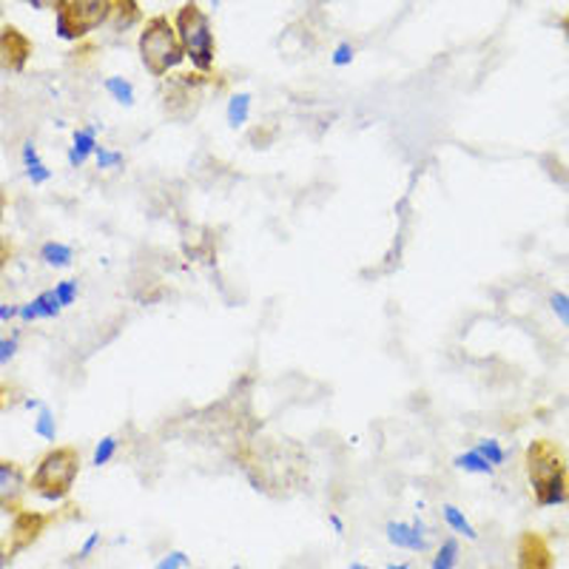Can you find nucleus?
Instances as JSON below:
<instances>
[{
  "mask_svg": "<svg viewBox=\"0 0 569 569\" xmlns=\"http://www.w3.org/2000/svg\"><path fill=\"white\" fill-rule=\"evenodd\" d=\"M385 569H410V561H393V563H388Z\"/></svg>",
  "mask_w": 569,
  "mask_h": 569,
  "instance_id": "obj_34",
  "label": "nucleus"
},
{
  "mask_svg": "<svg viewBox=\"0 0 569 569\" xmlns=\"http://www.w3.org/2000/svg\"><path fill=\"white\" fill-rule=\"evenodd\" d=\"M385 538H388L390 547L405 552H413V556H425L433 547V532L425 525V518L413 516L410 521H399V518H390L385 525Z\"/></svg>",
  "mask_w": 569,
  "mask_h": 569,
  "instance_id": "obj_6",
  "label": "nucleus"
},
{
  "mask_svg": "<svg viewBox=\"0 0 569 569\" xmlns=\"http://www.w3.org/2000/svg\"><path fill=\"white\" fill-rule=\"evenodd\" d=\"M32 430L34 436H38L40 441H46V445H54L58 441V433H60V425H58V413H54L49 405H40L38 410H34V421H32Z\"/></svg>",
  "mask_w": 569,
  "mask_h": 569,
  "instance_id": "obj_18",
  "label": "nucleus"
},
{
  "mask_svg": "<svg viewBox=\"0 0 569 569\" xmlns=\"http://www.w3.org/2000/svg\"><path fill=\"white\" fill-rule=\"evenodd\" d=\"M29 490V476L27 470L14 461L0 459V510H9L27 496Z\"/></svg>",
  "mask_w": 569,
  "mask_h": 569,
  "instance_id": "obj_8",
  "label": "nucleus"
},
{
  "mask_svg": "<svg viewBox=\"0 0 569 569\" xmlns=\"http://www.w3.org/2000/svg\"><path fill=\"white\" fill-rule=\"evenodd\" d=\"M80 476V456L74 447H52L49 453L40 456L29 476V490L43 501L60 505L74 490V481Z\"/></svg>",
  "mask_w": 569,
  "mask_h": 569,
  "instance_id": "obj_4",
  "label": "nucleus"
},
{
  "mask_svg": "<svg viewBox=\"0 0 569 569\" xmlns=\"http://www.w3.org/2000/svg\"><path fill=\"white\" fill-rule=\"evenodd\" d=\"M174 29L180 38L182 54L191 71L208 78L217 69V34H213L211 14L197 3V0H186L174 14Z\"/></svg>",
  "mask_w": 569,
  "mask_h": 569,
  "instance_id": "obj_2",
  "label": "nucleus"
},
{
  "mask_svg": "<svg viewBox=\"0 0 569 569\" xmlns=\"http://www.w3.org/2000/svg\"><path fill=\"white\" fill-rule=\"evenodd\" d=\"M137 58L154 80L171 78L180 66H186L174 20L169 14H151L142 20L137 34Z\"/></svg>",
  "mask_w": 569,
  "mask_h": 569,
  "instance_id": "obj_1",
  "label": "nucleus"
},
{
  "mask_svg": "<svg viewBox=\"0 0 569 569\" xmlns=\"http://www.w3.org/2000/svg\"><path fill=\"white\" fill-rule=\"evenodd\" d=\"M348 569H370V567H368V563H362V561H353Z\"/></svg>",
  "mask_w": 569,
  "mask_h": 569,
  "instance_id": "obj_37",
  "label": "nucleus"
},
{
  "mask_svg": "<svg viewBox=\"0 0 569 569\" xmlns=\"http://www.w3.org/2000/svg\"><path fill=\"white\" fill-rule=\"evenodd\" d=\"M20 319V305L18 302H3L0 299V325H12Z\"/></svg>",
  "mask_w": 569,
  "mask_h": 569,
  "instance_id": "obj_29",
  "label": "nucleus"
},
{
  "mask_svg": "<svg viewBox=\"0 0 569 569\" xmlns=\"http://www.w3.org/2000/svg\"><path fill=\"white\" fill-rule=\"evenodd\" d=\"M100 149V129L98 126H78V129L71 131L69 149H66V162H69V169L80 171L83 166H89L94 160Z\"/></svg>",
  "mask_w": 569,
  "mask_h": 569,
  "instance_id": "obj_7",
  "label": "nucleus"
},
{
  "mask_svg": "<svg viewBox=\"0 0 569 569\" xmlns=\"http://www.w3.org/2000/svg\"><path fill=\"white\" fill-rule=\"evenodd\" d=\"M20 166H23V177L29 180V186L34 188H43L52 182L54 171L49 169V162L43 160V154H40L38 142L29 137V140H23V146H20Z\"/></svg>",
  "mask_w": 569,
  "mask_h": 569,
  "instance_id": "obj_11",
  "label": "nucleus"
},
{
  "mask_svg": "<svg viewBox=\"0 0 569 569\" xmlns=\"http://www.w3.org/2000/svg\"><path fill=\"white\" fill-rule=\"evenodd\" d=\"M60 313H63V305H60L54 288H49V291H40L38 297L27 299V302H20V319H18V322H23V325L52 322V319H58Z\"/></svg>",
  "mask_w": 569,
  "mask_h": 569,
  "instance_id": "obj_10",
  "label": "nucleus"
},
{
  "mask_svg": "<svg viewBox=\"0 0 569 569\" xmlns=\"http://www.w3.org/2000/svg\"><path fill=\"white\" fill-rule=\"evenodd\" d=\"M0 408H3V388H0Z\"/></svg>",
  "mask_w": 569,
  "mask_h": 569,
  "instance_id": "obj_38",
  "label": "nucleus"
},
{
  "mask_svg": "<svg viewBox=\"0 0 569 569\" xmlns=\"http://www.w3.org/2000/svg\"><path fill=\"white\" fill-rule=\"evenodd\" d=\"M441 521H445V527L450 532H453L456 538H467V541H479V530H476V525H472L470 518H467V512L461 510L459 505H445V507H441Z\"/></svg>",
  "mask_w": 569,
  "mask_h": 569,
  "instance_id": "obj_14",
  "label": "nucleus"
},
{
  "mask_svg": "<svg viewBox=\"0 0 569 569\" xmlns=\"http://www.w3.org/2000/svg\"><path fill=\"white\" fill-rule=\"evenodd\" d=\"M27 7L38 9V12H58L63 7V0H23Z\"/></svg>",
  "mask_w": 569,
  "mask_h": 569,
  "instance_id": "obj_30",
  "label": "nucleus"
},
{
  "mask_svg": "<svg viewBox=\"0 0 569 569\" xmlns=\"http://www.w3.org/2000/svg\"><path fill=\"white\" fill-rule=\"evenodd\" d=\"M233 569H242V567H233Z\"/></svg>",
  "mask_w": 569,
  "mask_h": 569,
  "instance_id": "obj_39",
  "label": "nucleus"
},
{
  "mask_svg": "<svg viewBox=\"0 0 569 569\" xmlns=\"http://www.w3.org/2000/svg\"><path fill=\"white\" fill-rule=\"evenodd\" d=\"M29 52H32V43L23 38V32L12 27L0 29V69L20 71L27 66Z\"/></svg>",
  "mask_w": 569,
  "mask_h": 569,
  "instance_id": "obj_9",
  "label": "nucleus"
},
{
  "mask_svg": "<svg viewBox=\"0 0 569 569\" xmlns=\"http://www.w3.org/2000/svg\"><path fill=\"white\" fill-rule=\"evenodd\" d=\"M7 563H9V552L0 547V569H7Z\"/></svg>",
  "mask_w": 569,
  "mask_h": 569,
  "instance_id": "obj_36",
  "label": "nucleus"
},
{
  "mask_svg": "<svg viewBox=\"0 0 569 569\" xmlns=\"http://www.w3.org/2000/svg\"><path fill=\"white\" fill-rule=\"evenodd\" d=\"M120 447H123V439L117 433H109L103 436V439H98V445H94V450H91V467H109L111 461L117 459V453H120Z\"/></svg>",
  "mask_w": 569,
  "mask_h": 569,
  "instance_id": "obj_20",
  "label": "nucleus"
},
{
  "mask_svg": "<svg viewBox=\"0 0 569 569\" xmlns=\"http://www.w3.org/2000/svg\"><path fill=\"white\" fill-rule=\"evenodd\" d=\"M94 166H98V171H120L126 166V154L120 149H111V146H103L100 142L98 154H94Z\"/></svg>",
  "mask_w": 569,
  "mask_h": 569,
  "instance_id": "obj_22",
  "label": "nucleus"
},
{
  "mask_svg": "<svg viewBox=\"0 0 569 569\" xmlns=\"http://www.w3.org/2000/svg\"><path fill=\"white\" fill-rule=\"evenodd\" d=\"M472 447H476V450H479V453L485 456V459L490 461L496 470H498V467H505L507 459H510V450H507L505 441L496 439V436H485V439H479Z\"/></svg>",
  "mask_w": 569,
  "mask_h": 569,
  "instance_id": "obj_21",
  "label": "nucleus"
},
{
  "mask_svg": "<svg viewBox=\"0 0 569 569\" xmlns=\"http://www.w3.org/2000/svg\"><path fill=\"white\" fill-rule=\"evenodd\" d=\"M547 308H550L552 319H556L561 328L569 330V293L567 291H550V297H547Z\"/></svg>",
  "mask_w": 569,
  "mask_h": 569,
  "instance_id": "obj_25",
  "label": "nucleus"
},
{
  "mask_svg": "<svg viewBox=\"0 0 569 569\" xmlns=\"http://www.w3.org/2000/svg\"><path fill=\"white\" fill-rule=\"evenodd\" d=\"M527 479L541 507H561L569 501V467L552 441H532L527 447Z\"/></svg>",
  "mask_w": 569,
  "mask_h": 569,
  "instance_id": "obj_3",
  "label": "nucleus"
},
{
  "mask_svg": "<svg viewBox=\"0 0 569 569\" xmlns=\"http://www.w3.org/2000/svg\"><path fill=\"white\" fill-rule=\"evenodd\" d=\"M103 91L120 106V109H134L137 86L131 83L129 78H123V74H109V78L103 80Z\"/></svg>",
  "mask_w": 569,
  "mask_h": 569,
  "instance_id": "obj_15",
  "label": "nucleus"
},
{
  "mask_svg": "<svg viewBox=\"0 0 569 569\" xmlns=\"http://www.w3.org/2000/svg\"><path fill=\"white\" fill-rule=\"evenodd\" d=\"M9 257H12V248H9V242L3 240V237H0V271H3V268H7Z\"/></svg>",
  "mask_w": 569,
  "mask_h": 569,
  "instance_id": "obj_32",
  "label": "nucleus"
},
{
  "mask_svg": "<svg viewBox=\"0 0 569 569\" xmlns=\"http://www.w3.org/2000/svg\"><path fill=\"white\" fill-rule=\"evenodd\" d=\"M40 262L52 271H69L74 266V248L63 240H46L38 251Z\"/></svg>",
  "mask_w": 569,
  "mask_h": 569,
  "instance_id": "obj_13",
  "label": "nucleus"
},
{
  "mask_svg": "<svg viewBox=\"0 0 569 569\" xmlns=\"http://www.w3.org/2000/svg\"><path fill=\"white\" fill-rule=\"evenodd\" d=\"M154 569H191V558L186 550H169L154 563Z\"/></svg>",
  "mask_w": 569,
  "mask_h": 569,
  "instance_id": "obj_27",
  "label": "nucleus"
},
{
  "mask_svg": "<svg viewBox=\"0 0 569 569\" xmlns=\"http://www.w3.org/2000/svg\"><path fill=\"white\" fill-rule=\"evenodd\" d=\"M3 213H7V194L0 191V222H3Z\"/></svg>",
  "mask_w": 569,
  "mask_h": 569,
  "instance_id": "obj_35",
  "label": "nucleus"
},
{
  "mask_svg": "<svg viewBox=\"0 0 569 569\" xmlns=\"http://www.w3.org/2000/svg\"><path fill=\"white\" fill-rule=\"evenodd\" d=\"M356 60V46L350 40H339L333 49H330V66H337V69H348L353 66Z\"/></svg>",
  "mask_w": 569,
  "mask_h": 569,
  "instance_id": "obj_26",
  "label": "nucleus"
},
{
  "mask_svg": "<svg viewBox=\"0 0 569 569\" xmlns=\"http://www.w3.org/2000/svg\"><path fill=\"white\" fill-rule=\"evenodd\" d=\"M253 94L251 91H233L226 100V123L231 131H240L251 123Z\"/></svg>",
  "mask_w": 569,
  "mask_h": 569,
  "instance_id": "obj_12",
  "label": "nucleus"
},
{
  "mask_svg": "<svg viewBox=\"0 0 569 569\" xmlns=\"http://www.w3.org/2000/svg\"><path fill=\"white\" fill-rule=\"evenodd\" d=\"M100 543H103V532H89L78 547V552H74V561H89L100 550Z\"/></svg>",
  "mask_w": 569,
  "mask_h": 569,
  "instance_id": "obj_28",
  "label": "nucleus"
},
{
  "mask_svg": "<svg viewBox=\"0 0 569 569\" xmlns=\"http://www.w3.org/2000/svg\"><path fill=\"white\" fill-rule=\"evenodd\" d=\"M114 0H63L54 12V34L66 43L83 40L111 23Z\"/></svg>",
  "mask_w": 569,
  "mask_h": 569,
  "instance_id": "obj_5",
  "label": "nucleus"
},
{
  "mask_svg": "<svg viewBox=\"0 0 569 569\" xmlns=\"http://www.w3.org/2000/svg\"><path fill=\"white\" fill-rule=\"evenodd\" d=\"M20 339H23V330L20 328H12V333H3V337H0V370L18 359Z\"/></svg>",
  "mask_w": 569,
  "mask_h": 569,
  "instance_id": "obj_23",
  "label": "nucleus"
},
{
  "mask_svg": "<svg viewBox=\"0 0 569 569\" xmlns=\"http://www.w3.org/2000/svg\"><path fill=\"white\" fill-rule=\"evenodd\" d=\"M453 467L459 472H467V476H485V479L496 476V467H492L490 461H487L485 456L476 450V447H467V450L456 453L453 456Z\"/></svg>",
  "mask_w": 569,
  "mask_h": 569,
  "instance_id": "obj_16",
  "label": "nucleus"
},
{
  "mask_svg": "<svg viewBox=\"0 0 569 569\" xmlns=\"http://www.w3.org/2000/svg\"><path fill=\"white\" fill-rule=\"evenodd\" d=\"M52 288H54V293H58L60 305H63V311L66 308H74L80 299V291H83V288H80V279H74V277L58 279V284H52Z\"/></svg>",
  "mask_w": 569,
  "mask_h": 569,
  "instance_id": "obj_24",
  "label": "nucleus"
},
{
  "mask_svg": "<svg viewBox=\"0 0 569 569\" xmlns=\"http://www.w3.org/2000/svg\"><path fill=\"white\" fill-rule=\"evenodd\" d=\"M461 563V543L456 536H447L436 543L433 556H430V569H459Z\"/></svg>",
  "mask_w": 569,
  "mask_h": 569,
  "instance_id": "obj_17",
  "label": "nucleus"
},
{
  "mask_svg": "<svg viewBox=\"0 0 569 569\" xmlns=\"http://www.w3.org/2000/svg\"><path fill=\"white\" fill-rule=\"evenodd\" d=\"M328 525H330V530L337 532V536H345V521H342V516H339V512H330Z\"/></svg>",
  "mask_w": 569,
  "mask_h": 569,
  "instance_id": "obj_31",
  "label": "nucleus"
},
{
  "mask_svg": "<svg viewBox=\"0 0 569 569\" xmlns=\"http://www.w3.org/2000/svg\"><path fill=\"white\" fill-rule=\"evenodd\" d=\"M137 23H142L140 3L137 0H114V12H111L109 27L114 32H126V29L137 27Z\"/></svg>",
  "mask_w": 569,
  "mask_h": 569,
  "instance_id": "obj_19",
  "label": "nucleus"
},
{
  "mask_svg": "<svg viewBox=\"0 0 569 569\" xmlns=\"http://www.w3.org/2000/svg\"><path fill=\"white\" fill-rule=\"evenodd\" d=\"M558 27H561V32H563V34H567V40H569V12H567V14H563V18H561V20H558Z\"/></svg>",
  "mask_w": 569,
  "mask_h": 569,
  "instance_id": "obj_33",
  "label": "nucleus"
}]
</instances>
